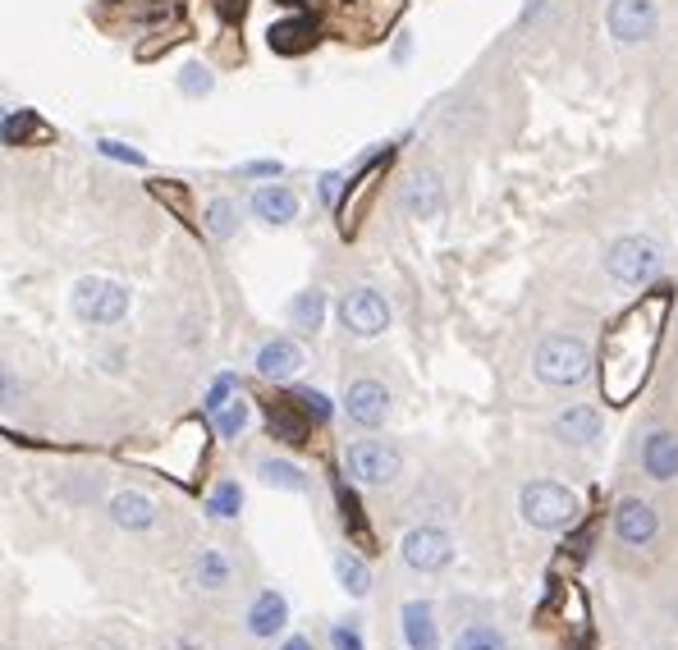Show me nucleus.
<instances>
[{"label":"nucleus","mask_w":678,"mask_h":650,"mask_svg":"<svg viewBox=\"0 0 678 650\" xmlns=\"http://www.w3.org/2000/svg\"><path fill=\"white\" fill-rule=\"evenodd\" d=\"M193 582H198V592H206V596L230 592V586H234V560H230L225 550H215V545L198 550V560H193Z\"/></svg>","instance_id":"16"},{"label":"nucleus","mask_w":678,"mask_h":650,"mask_svg":"<svg viewBox=\"0 0 678 650\" xmlns=\"http://www.w3.org/2000/svg\"><path fill=\"white\" fill-rule=\"evenodd\" d=\"M234 394H239V376H234V371H221V376H215V381L206 385V394H202V408H206V413H221Z\"/></svg>","instance_id":"30"},{"label":"nucleus","mask_w":678,"mask_h":650,"mask_svg":"<svg viewBox=\"0 0 678 650\" xmlns=\"http://www.w3.org/2000/svg\"><path fill=\"white\" fill-rule=\"evenodd\" d=\"M289 321L298 330H321V321H326V298H321V289H303L289 302Z\"/></svg>","instance_id":"27"},{"label":"nucleus","mask_w":678,"mask_h":650,"mask_svg":"<svg viewBox=\"0 0 678 650\" xmlns=\"http://www.w3.org/2000/svg\"><path fill=\"white\" fill-rule=\"evenodd\" d=\"M518 509L522 518L532 522V528L541 532H564L573 528V518H578V494L560 481H528L518 494Z\"/></svg>","instance_id":"4"},{"label":"nucleus","mask_w":678,"mask_h":650,"mask_svg":"<svg viewBox=\"0 0 678 650\" xmlns=\"http://www.w3.org/2000/svg\"><path fill=\"white\" fill-rule=\"evenodd\" d=\"M102 650H119V646H102Z\"/></svg>","instance_id":"40"},{"label":"nucleus","mask_w":678,"mask_h":650,"mask_svg":"<svg viewBox=\"0 0 678 650\" xmlns=\"http://www.w3.org/2000/svg\"><path fill=\"white\" fill-rule=\"evenodd\" d=\"M257 481L271 486V490H294V494L307 490V477H303V468L294 458H262L257 462Z\"/></svg>","instance_id":"22"},{"label":"nucleus","mask_w":678,"mask_h":650,"mask_svg":"<svg viewBox=\"0 0 678 650\" xmlns=\"http://www.w3.org/2000/svg\"><path fill=\"white\" fill-rule=\"evenodd\" d=\"M642 462H646V472H651L656 481L678 477V436H669V430H656V436H646Z\"/></svg>","instance_id":"21"},{"label":"nucleus","mask_w":678,"mask_h":650,"mask_svg":"<svg viewBox=\"0 0 678 650\" xmlns=\"http://www.w3.org/2000/svg\"><path fill=\"white\" fill-rule=\"evenodd\" d=\"M404 211L417 215V221H436L445 211V183L436 170H413L404 183Z\"/></svg>","instance_id":"12"},{"label":"nucleus","mask_w":678,"mask_h":650,"mask_svg":"<svg viewBox=\"0 0 678 650\" xmlns=\"http://www.w3.org/2000/svg\"><path fill=\"white\" fill-rule=\"evenodd\" d=\"M102 151H106V157H115V161H129V166H142V157H138V151H129V147H119V142H102Z\"/></svg>","instance_id":"37"},{"label":"nucleus","mask_w":678,"mask_h":650,"mask_svg":"<svg viewBox=\"0 0 678 650\" xmlns=\"http://www.w3.org/2000/svg\"><path fill=\"white\" fill-rule=\"evenodd\" d=\"M19 394H23V385H19V376H14V366L0 362V408H14Z\"/></svg>","instance_id":"33"},{"label":"nucleus","mask_w":678,"mask_h":650,"mask_svg":"<svg viewBox=\"0 0 678 650\" xmlns=\"http://www.w3.org/2000/svg\"><path fill=\"white\" fill-rule=\"evenodd\" d=\"M253 366H257L262 381H294L298 366H303V349L294 344V339H266L253 358Z\"/></svg>","instance_id":"13"},{"label":"nucleus","mask_w":678,"mask_h":650,"mask_svg":"<svg viewBox=\"0 0 678 650\" xmlns=\"http://www.w3.org/2000/svg\"><path fill=\"white\" fill-rule=\"evenodd\" d=\"M454 650H509L505 632L490 628V624H468L464 632L454 637Z\"/></svg>","instance_id":"28"},{"label":"nucleus","mask_w":678,"mask_h":650,"mask_svg":"<svg viewBox=\"0 0 678 650\" xmlns=\"http://www.w3.org/2000/svg\"><path fill=\"white\" fill-rule=\"evenodd\" d=\"M335 577H339V586H345L349 596L372 592V568H367V560H358L353 550H335Z\"/></svg>","instance_id":"23"},{"label":"nucleus","mask_w":678,"mask_h":650,"mask_svg":"<svg viewBox=\"0 0 678 650\" xmlns=\"http://www.w3.org/2000/svg\"><path fill=\"white\" fill-rule=\"evenodd\" d=\"M339 189H345V174H335V170H330V174H321L317 193H321V202H326V206H335V202H339Z\"/></svg>","instance_id":"36"},{"label":"nucleus","mask_w":678,"mask_h":650,"mask_svg":"<svg viewBox=\"0 0 678 650\" xmlns=\"http://www.w3.org/2000/svg\"><path fill=\"white\" fill-rule=\"evenodd\" d=\"M179 92H183V97H206V92H211V70L206 65H189L179 74Z\"/></svg>","instance_id":"32"},{"label":"nucleus","mask_w":678,"mask_h":650,"mask_svg":"<svg viewBox=\"0 0 678 650\" xmlns=\"http://www.w3.org/2000/svg\"><path fill=\"white\" fill-rule=\"evenodd\" d=\"M665 312H669V294L656 289L642 307H633V312L619 321V330H614V339H610V366L605 371L628 366L624 394H633L642 385V376H646V366H651V353L660 344V321H665Z\"/></svg>","instance_id":"1"},{"label":"nucleus","mask_w":678,"mask_h":650,"mask_svg":"<svg viewBox=\"0 0 678 650\" xmlns=\"http://www.w3.org/2000/svg\"><path fill=\"white\" fill-rule=\"evenodd\" d=\"M345 413H349V422L362 426V430L385 426V417H390V390H385L381 381H372V376L349 381V390H345Z\"/></svg>","instance_id":"10"},{"label":"nucleus","mask_w":678,"mask_h":650,"mask_svg":"<svg viewBox=\"0 0 678 650\" xmlns=\"http://www.w3.org/2000/svg\"><path fill=\"white\" fill-rule=\"evenodd\" d=\"M532 371H537V381H545L554 390L582 385L592 371V349L582 344L578 334H545L532 353Z\"/></svg>","instance_id":"2"},{"label":"nucleus","mask_w":678,"mask_h":650,"mask_svg":"<svg viewBox=\"0 0 678 650\" xmlns=\"http://www.w3.org/2000/svg\"><path fill=\"white\" fill-rule=\"evenodd\" d=\"M610 33L619 42H646L656 33V6L651 0H614L610 6Z\"/></svg>","instance_id":"11"},{"label":"nucleus","mask_w":678,"mask_h":650,"mask_svg":"<svg viewBox=\"0 0 678 650\" xmlns=\"http://www.w3.org/2000/svg\"><path fill=\"white\" fill-rule=\"evenodd\" d=\"M248 404H243V398H230V404L221 408V413H211V422H215V436L221 440H239L243 430H248Z\"/></svg>","instance_id":"29"},{"label":"nucleus","mask_w":678,"mask_h":650,"mask_svg":"<svg viewBox=\"0 0 678 650\" xmlns=\"http://www.w3.org/2000/svg\"><path fill=\"white\" fill-rule=\"evenodd\" d=\"M202 225H206L211 238L230 243V238L239 234V206H234L230 198H211V202L202 206Z\"/></svg>","instance_id":"24"},{"label":"nucleus","mask_w":678,"mask_h":650,"mask_svg":"<svg viewBox=\"0 0 678 650\" xmlns=\"http://www.w3.org/2000/svg\"><path fill=\"white\" fill-rule=\"evenodd\" d=\"M399 618H404V641H409L413 650H436V646H441L436 614H431V605H426V600H409Z\"/></svg>","instance_id":"20"},{"label":"nucleus","mask_w":678,"mask_h":650,"mask_svg":"<svg viewBox=\"0 0 678 650\" xmlns=\"http://www.w3.org/2000/svg\"><path fill=\"white\" fill-rule=\"evenodd\" d=\"M289 624V600L280 592H257V600L248 605V637H275Z\"/></svg>","instance_id":"18"},{"label":"nucleus","mask_w":678,"mask_h":650,"mask_svg":"<svg viewBox=\"0 0 678 650\" xmlns=\"http://www.w3.org/2000/svg\"><path fill=\"white\" fill-rule=\"evenodd\" d=\"M70 312L83 321V326H119L129 317V285L119 280H106V275H83L70 289Z\"/></svg>","instance_id":"3"},{"label":"nucleus","mask_w":678,"mask_h":650,"mask_svg":"<svg viewBox=\"0 0 678 650\" xmlns=\"http://www.w3.org/2000/svg\"><path fill=\"white\" fill-rule=\"evenodd\" d=\"M106 513H110L115 528L129 532V536L157 532V522H161V509H157V500H151L147 490H115L106 500Z\"/></svg>","instance_id":"9"},{"label":"nucleus","mask_w":678,"mask_h":650,"mask_svg":"<svg viewBox=\"0 0 678 650\" xmlns=\"http://www.w3.org/2000/svg\"><path fill=\"white\" fill-rule=\"evenodd\" d=\"M307 426H312V417H307L289 394H280L271 404V413H266V430L275 440H285V445H303L307 440Z\"/></svg>","instance_id":"17"},{"label":"nucleus","mask_w":678,"mask_h":650,"mask_svg":"<svg viewBox=\"0 0 678 650\" xmlns=\"http://www.w3.org/2000/svg\"><path fill=\"white\" fill-rule=\"evenodd\" d=\"M656 509L651 504H642V500H624L619 509H614V532H619L624 545H651L656 536Z\"/></svg>","instance_id":"15"},{"label":"nucleus","mask_w":678,"mask_h":650,"mask_svg":"<svg viewBox=\"0 0 678 650\" xmlns=\"http://www.w3.org/2000/svg\"><path fill=\"white\" fill-rule=\"evenodd\" d=\"M289 398H294V404H298L307 417H312V422H330V398H326L321 390H307V385H303V390H294Z\"/></svg>","instance_id":"31"},{"label":"nucleus","mask_w":678,"mask_h":650,"mask_svg":"<svg viewBox=\"0 0 678 650\" xmlns=\"http://www.w3.org/2000/svg\"><path fill=\"white\" fill-rule=\"evenodd\" d=\"M170 650H202V646H198V641H174Z\"/></svg>","instance_id":"39"},{"label":"nucleus","mask_w":678,"mask_h":650,"mask_svg":"<svg viewBox=\"0 0 678 650\" xmlns=\"http://www.w3.org/2000/svg\"><path fill=\"white\" fill-rule=\"evenodd\" d=\"M554 436H560L564 445H592L601 436V413L587 408V404H573L554 417Z\"/></svg>","instance_id":"19"},{"label":"nucleus","mask_w":678,"mask_h":650,"mask_svg":"<svg viewBox=\"0 0 678 650\" xmlns=\"http://www.w3.org/2000/svg\"><path fill=\"white\" fill-rule=\"evenodd\" d=\"M345 468L362 486H390L399 472H404V454H399L390 440H353L349 454H345Z\"/></svg>","instance_id":"5"},{"label":"nucleus","mask_w":678,"mask_h":650,"mask_svg":"<svg viewBox=\"0 0 678 650\" xmlns=\"http://www.w3.org/2000/svg\"><path fill=\"white\" fill-rule=\"evenodd\" d=\"M399 554H404V564L417 568V573H441V568L454 564V541H449L445 528H431V522H426V528H413L404 536Z\"/></svg>","instance_id":"7"},{"label":"nucleus","mask_w":678,"mask_h":650,"mask_svg":"<svg viewBox=\"0 0 678 650\" xmlns=\"http://www.w3.org/2000/svg\"><path fill=\"white\" fill-rule=\"evenodd\" d=\"M317 42V28L312 23H307V19H289V23H275L271 28V46L275 51H307V46H312Z\"/></svg>","instance_id":"26"},{"label":"nucleus","mask_w":678,"mask_h":650,"mask_svg":"<svg viewBox=\"0 0 678 650\" xmlns=\"http://www.w3.org/2000/svg\"><path fill=\"white\" fill-rule=\"evenodd\" d=\"M339 321H345V330L358 334V339H377L390 326V307L377 289H349L345 298H339Z\"/></svg>","instance_id":"8"},{"label":"nucleus","mask_w":678,"mask_h":650,"mask_svg":"<svg viewBox=\"0 0 678 650\" xmlns=\"http://www.w3.org/2000/svg\"><path fill=\"white\" fill-rule=\"evenodd\" d=\"M248 211L257 215L262 225H289L294 215H298V193L294 189H285V183H266V189H253V198H248Z\"/></svg>","instance_id":"14"},{"label":"nucleus","mask_w":678,"mask_h":650,"mask_svg":"<svg viewBox=\"0 0 678 650\" xmlns=\"http://www.w3.org/2000/svg\"><path fill=\"white\" fill-rule=\"evenodd\" d=\"M206 513L234 522V518L243 513V486H239L234 477H221V481L211 486V494H206Z\"/></svg>","instance_id":"25"},{"label":"nucleus","mask_w":678,"mask_h":650,"mask_svg":"<svg viewBox=\"0 0 678 650\" xmlns=\"http://www.w3.org/2000/svg\"><path fill=\"white\" fill-rule=\"evenodd\" d=\"M280 650H312V641H307V637H285Z\"/></svg>","instance_id":"38"},{"label":"nucleus","mask_w":678,"mask_h":650,"mask_svg":"<svg viewBox=\"0 0 678 650\" xmlns=\"http://www.w3.org/2000/svg\"><path fill=\"white\" fill-rule=\"evenodd\" d=\"M656 266H660V253L651 238H619L605 253V270L619 285H646L656 275Z\"/></svg>","instance_id":"6"},{"label":"nucleus","mask_w":678,"mask_h":650,"mask_svg":"<svg viewBox=\"0 0 678 650\" xmlns=\"http://www.w3.org/2000/svg\"><path fill=\"white\" fill-rule=\"evenodd\" d=\"M330 646H335V650H367L353 624H335V628H330Z\"/></svg>","instance_id":"35"},{"label":"nucleus","mask_w":678,"mask_h":650,"mask_svg":"<svg viewBox=\"0 0 678 650\" xmlns=\"http://www.w3.org/2000/svg\"><path fill=\"white\" fill-rule=\"evenodd\" d=\"M151 193H157L161 202H170L174 206V215H189V189H174V183H151Z\"/></svg>","instance_id":"34"}]
</instances>
